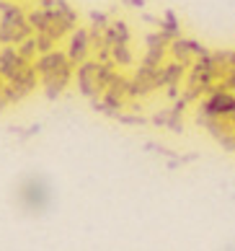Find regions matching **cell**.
Instances as JSON below:
<instances>
[{"instance_id": "6da1fadb", "label": "cell", "mask_w": 235, "mask_h": 251, "mask_svg": "<svg viewBox=\"0 0 235 251\" xmlns=\"http://www.w3.org/2000/svg\"><path fill=\"white\" fill-rule=\"evenodd\" d=\"M222 75H225V70L220 68L217 62H214V54L210 52L207 57H199L191 68H189V73H186V88H184V99L189 101V104H194V101H202L204 96H210L212 91H214V86L222 80Z\"/></svg>"}, {"instance_id": "7a4b0ae2", "label": "cell", "mask_w": 235, "mask_h": 251, "mask_svg": "<svg viewBox=\"0 0 235 251\" xmlns=\"http://www.w3.org/2000/svg\"><path fill=\"white\" fill-rule=\"evenodd\" d=\"M233 114H235V94L225 91L220 83L214 86L210 96L196 101V111H194V117H233Z\"/></svg>"}, {"instance_id": "3957f363", "label": "cell", "mask_w": 235, "mask_h": 251, "mask_svg": "<svg viewBox=\"0 0 235 251\" xmlns=\"http://www.w3.org/2000/svg\"><path fill=\"white\" fill-rule=\"evenodd\" d=\"M168 54H171V60L181 62L184 68H191V65L199 60V57H207V54H210V50H207L202 42L191 39V36H178V39L171 42Z\"/></svg>"}, {"instance_id": "277c9868", "label": "cell", "mask_w": 235, "mask_h": 251, "mask_svg": "<svg viewBox=\"0 0 235 251\" xmlns=\"http://www.w3.org/2000/svg\"><path fill=\"white\" fill-rule=\"evenodd\" d=\"M132 78V86H129V101L135 99H142V96H150L153 91L161 88V68H145V65H140L135 70Z\"/></svg>"}, {"instance_id": "5b68a950", "label": "cell", "mask_w": 235, "mask_h": 251, "mask_svg": "<svg viewBox=\"0 0 235 251\" xmlns=\"http://www.w3.org/2000/svg\"><path fill=\"white\" fill-rule=\"evenodd\" d=\"M96 70H98V60H88L75 68V80H78V91L83 96L93 99H101L98 94V80H96Z\"/></svg>"}, {"instance_id": "8992f818", "label": "cell", "mask_w": 235, "mask_h": 251, "mask_svg": "<svg viewBox=\"0 0 235 251\" xmlns=\"http://www.w3.org/2000/svg\"><path fill=\"white\" fill-rule=\"evenodd\" d=\"M93 50H91V36H88V29H75L72 34H70V47H68V57H70V62L78 68V65H83V62H88V54H91Z\"/></svg>"}, {"instance_id": "52a82bcc", "label": "cell", "mask_w": 235, "mask_h": 251, "mask_svg": "<svg viewBox=\"0 0 235 251\" xmlns=\"http://www.w3.org/2000/svg\"><path fill=\"white\" fill-rule=\"evenodd\" d=\"M186 73H189V68H184L181 62H176V60H171V62H165L163 68H161V88L165 91V88H171V86H181V83L186 80Z\"/></svg>"}, {"instance_id": "ba28073f", "label": "cell", "mask_w": 235, "mask_h": 251, "mask_svg": "<svg viewBox=\"0 0 235 251\" xmlns=\"http://www.w3.org/2000/svg\"><path fill=\"white\" fill-rule=\"evenodd\" d=\"M103 36H106V47L129 44V26L124 21H111L106 29H103Z\"/></svg>"}, {"instance_id": "9c48e42d", "label": "cell", "mask_w": 235, "mask_h": 251, "mask_svg": "<svg viewBox=\"0 0 235 251\" xmlns=\"http://www.w3.org/2000/svg\"><path fill=\"white\" fill-rule=\"evenodd\" d=\"M158 29H161L168 39H178V36H184V31H181V21H178V16L171 11V8H168V11L163 13V18H161V26H158Z\"/></svg>"}, {"instance_id": "30bf717a", "label": "cell", "mask_w": 235, "mask_h": 251, "mask_svg": "<svg viewBox=\"0 0 235 251\" xmlns=\"http://www.w3.org/2000/svg\"><path fill=\"white\" fill-rule=\"evenodd\" d=\"M111 62H114L117 68H129V65L135 62V54L129 50V44H117V47H111Z\"/></svg>"}, {"instance_id": "8fae6325", "label": "cell", "mask_w": 235, "mask_h": 251, "mask_svg": "<svg viewBox=\"0 0 235 251\" xmlns=\"http://www.w3.org/2000/svg\"><path fill=\"white\" fill-rule=\"evenodd\" d=\"M165 54H168V50H145L140 65H145V68H163V65H165Z\"/></svg>"}, {"instance_id": "7c38bea8", "label": "cell", "mask_w": 235, "mask_h": 251, "mask_svg": "<svg viewBox=\"0 0 235 251\" xmlns=\"http://www.w3.org/2000/svg\"><path fill=\"white\" fill-rule=\"evenodd\" d=\"M145 47L147 50H168L171 47V39L158 29V31H150V34H145Z\"/></svg>"}, {"instance_id": "4fadbf2b", "label": "cell", "mask_w": 235, "mask_h": 251, "mask_svg": "<svg viewBox=\"0 0 235 251\" xmlns=\"http://www.w3.org/2000/svg\"><path fill=\"white\" fill-rule=\"evenodd\" d=\"M54 44H57V39H52L49 34H36V50H39V54L54 52Z\"/></svg>"}, {"instance_id": "5bb4252c", "label": "cell", "mask_w": 235, "mask_h": 251, "mask_svg": "<svg viewBox=\"0 0 235 251\" xmlns=\"http://www.w3.org/2000/svg\"><path fill=\"white\" fill-rule=\"evenodd\" d=\"M121 125H132V127H142V125H147L150 119H145L142 114H124V111H121V114L117 117Z\"/></svg>"}, {"instance_id": "9a60e30c", "label": "cell", "mask_w": 235, "mask_h": 251, "mask_svg": "<svg viewBox=\"0 0 235 251\" xmlns=\"http://www.w3.org/2000/svg\"><path fill=\"white\" fill-rule=\"evenodd\" d=\"M168 119H171V109H161V111H155V114L150 117V125L165 127V129H168Z\"/></svg>"}, {"instance_id": "2e32d148", "label": "cell", "mask_w": 235, "mask_h": 251, "mask_svg": "<svg viewBox=\"0 0 235 251\" xmlns=\"http://www.w3.org/2000/svg\"><path fill=\"white\" fill-rule=\"evenodd\" d=\"M88 16H91V24H93V26H98V29H106V26L111 24V21H109V16L103 13V11H91Z\"/></svg>"}, {"instance_id": "e0dca14e", "label": "cell", "mask_w": 235, "mask_h": 251, "mask_svg": "<svg viewBox=\"0 0 235 251\" xmlns=\"http://www.w3.org/2000/svg\"><path fill=\"white\" fill-rule=\"evenodd\" d=\"M145 151H153V153L163 155V158H176V153L171 151V148H165V145H158V143H145Z\"/></svg>"}, {"instance_id": "ac0fdd59", "label": "cell", "mask_w": 235, "mask_h": 251, "mask_svg": "<svg viewBox=\"0 0 235 251\" xmlns=\"http://www.w3.org/2000/svg\"><path fill=\"white\" fill-rule=\"evenodd\" d=\"M220 86H222L225 91H233V94H235V70H225Z\"/></svg>"}, {"instance_id": "d6986e66", "label": "cell", "mask_w": 235, "mask_h": 251, "mask_svg": "<svg viewBox=\"0 0 235 251\" xmlns=\"http://www.w3.org/2000/svg\"><path fill=\"white\" fill-rule=\"evenodd\" d=\"M39 3V8H44V11H52L54 5H57V0H36Z\"/></svg>"}, {"instance_id": "ffe728a7", "label": "cell", "mask_w": 235, "mask_h": 251, "mask_svg": "<svg viewBox=\"0 0 235 251\" xmlns=\"http://www.w3.org/2000/svg\"><path fill=\"white\" fill-rule=\"evenodd\" d=\"M124 5L137 8V11H142V8H145V0H124Z\"/></svg>"}, {"instance_id": "44dd1931", "label": "cell", "mask_w": 235, "mask_h": 251, "mask_svg": "<svg viewBox=\"0 0 235 251\" xmlns=\"http://www.w3.org/2000/svg\"><path fill=\"white\" fill-rule=\"evenodd\" d=\"M142 21H147V24H155V26H161V18H158V16H153V13H142Z\"/></svg>"}]
</instances>
